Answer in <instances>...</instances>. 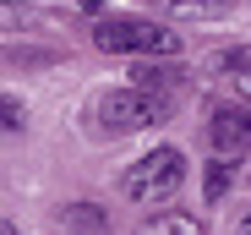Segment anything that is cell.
<instances>
[{"label":"cell","instance_id":"obj_1","mask_svg":"<svg viewBox=\"0 0 251 235\" xmlns=\"http://www.w3.org/2000/svg\"><path fill=\"white\" fill-rule=\"evenodd\" d=\"M180 186H186V153L180 148H153L120 175V191L142 208H164Z\"/></svg>","mask_w":251,"mask_h":235},{"label":"cell","instance_id":"obj_2","mask_svg":"<svg viewBox=\"0 0 251 235\" xmlns=\"http://www.w3.org/2000/svg\"><path fill=\"white\" fill-rule=\"evenodd\" d=\"M93 44L104 55H175L180 50V33H170L153 17H104L93 27Z\"/></svg>","mask_w":251,"mask_h":235},{"label":"cell","instance_id":"obj_3","mask_svg":"<svg viewBox=\"0 0 251 235\" xmlns=\"http://www.w3.org/2000/svg\"><path fill=\"white\" fill-rule=\"evenodd\" d=\"M164 115H170V99H158L148 88H115V93L99 99V126L109 137H131L142 126H158Z\"/></svg>","mask_w":251,"mask_h":235},{"label":"cell","instance_id":"obj_4","mask_svg":"<svg viewBox=\"0 0 251 235\" xmlns=\"http://www.w3.org/2000/svg\"><path fill=\"white\" fill-rule=\"evenodd\" d=\"M207 142H213L224 159H240L251 148V104H219L207 115Z\"/></svg>","mask_w":251,"mask_h":235},{"label":"cell","instance_id":"obj_5","mask_svg":"<svg viewBox=\"0 0 251 235\" xmlns=\"http://www.w3.org/2000/svg\"><path fill=\"white\" fill-rule=\"evenodd\" d=\"M180 82H186V66H175V60H142V66H131V88H148L158 99H170V88H180Z\"/></svg>","mask_w":251,"mask_h":235},{"label":"cell","instance_id":"obj_6","mask_svg":"<svg viewBox=\"0 0 251 235\" xmlns=\"http://www.w3.org/2000/svg\"><path fill=\"white\" fill-rule=\"evenodd\" d=\"M235 175H240L235 159H213V164H207V181H202V197L207 203H224V191L235 186Z\"/></svg>","mask_w":251,"mask_h":235},{"label":"cell","instance_id":"obj_7","mask_svg":"<svg viewBox=\"0 0 251 235\" xmlns=\"http://www.w3.org/2000/svg\"><path fill=\"white\" fill-rule=\"evenodd\" d=\"M235 0H158V11H175V17H224Z\"/></svg>","mask_w":251,"mask_h":235},{"label":"cell","instance_id":"obj_8","mask_svg":"<svg viewBox=\"0 0 251 235\" xmlns=\"http://www.w3.org/2000/svg\"><path fill=\"white\" fill-rule=\"evenodd\" d=\"M66 224L82 230V235H93V230H104V213H99L93 203H71V208H66Z\"/></svg>","mask_w":251,"mask_h":235},{"label":"cell","instance_id":"obj_9","mask_svg":"<svg viewBox=\"0 0 251 235\" xmlns=\"http://www.w3.org/2000/svg\"><path fill=\"white\" fill-rule=\"evenodd\" d=\"M148 235H202V224H197L191 213H164V219H153Z\"/></svg>","mask_w":251,"mask_h":235},{"label":"cell","instance_id":"obj_10","mask_svg":"<svg viewBox=\"0 0 251 235\" xmlns=\"http://www.w3.org/2000/svg\"><path fill=\"white\" fill-rule=\"evenodd\" d=\"M213 66H219V71H246V66H251V44H246V50H224Z\"/></svg>","mask_w":251,"mask_h":235},{"label":"cell","instance_id":"obj_11","mask_svg":"<svg viewBox=\"0 0 251 235\" xmlns=\"http://www.w3.org/2000/svg\"><path fill=\"white\" fill-rule=\"evenodd\" d=\"M229 82H235L240 99H251V66H246V71H229Z\"/></svg>","mask_w":251,"mask_h":235},{"label":"cell","instance_id":"obj_12","mask_svg":"<svg viewBox=\"0 0 251 235\" xmlns=\"http://www.w3.org/2000/svg\"><path fill=\"white\" fill-rule=\"evenodd\" d=\"M6 131H22V104L6 99Z\"/></svg>","mask_w":251,"mask_h":235},{"label":"cell","instance_id":"obj_13","mask_svg":"<svg viewBox=\"0 0 251 235\" xmlns=\"http://www.w3.org/2000/svg\"><path fill=\"white\" fill-rule=\"evenodd\" d=\"M240 235H251V213H246V219H240Z\"/></svg>","mask_w":251,"mask_h":235}]
</instances>
